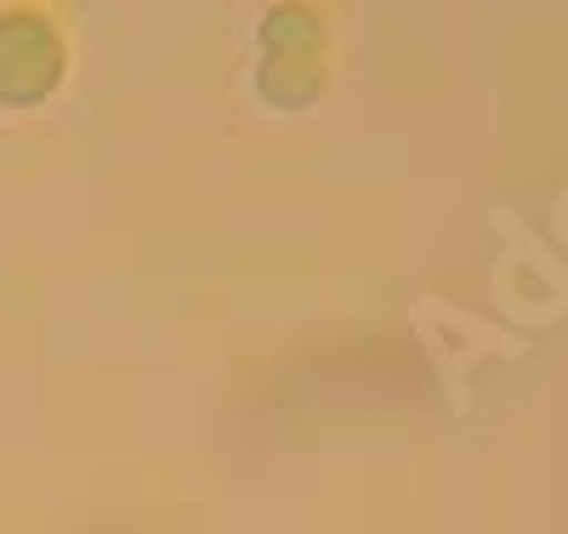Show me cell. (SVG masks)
I'll return each mask as SVG.
<instances>
[{
  "label": "cell",
  "mask_w": 568,
  "mask_h": 534,
  "mask_svg": "<svg viewBox=\"0 0 568 534\" xmlns=\"http://www.w3.org/2000/svg\"><path fill=\"white\" fill-rule=\"evenodd\" d=\"M0 46H12V58H0V97H7V85H12V69H23L18 74L23 103L40 97L63 69L58 34H52V23H40V18H0Z\"/></svg>",
  "instance_id": "cell-1"
}]
</instances>
